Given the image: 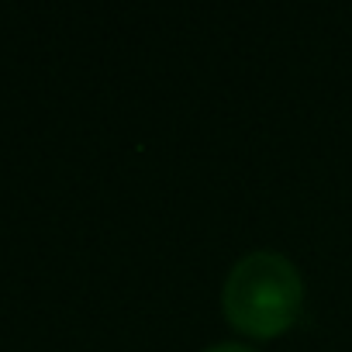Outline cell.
<instances>
[{"label":"cell","instance_id":"1","mask_svg":"<svg viewBox=\"0 0 352 352\" xmlns=\"http://www.w3.org/2000/svg\"><path fill=\"white\" fill-rule=\"evenodd\" d=\"M221 307L228 324L249 338H280L304 311L300 270L276 249L245 252L225 276Z\"/></svg>","mask_w":352,"mask_h":352},{"label":"cell","instance_id":"2","mask_svg":"<svg viewBox=\"0 0 352 352\" xmlns=\"http://www.w3.org/2000/svg\"><path fill=\"white\" fill-rule=\"evenodd\" d=\"M201 352H256V349H249L245 342H218V345H208Z\"/></svg>","mask_w":352,"mask_h":352}]
</instances>
